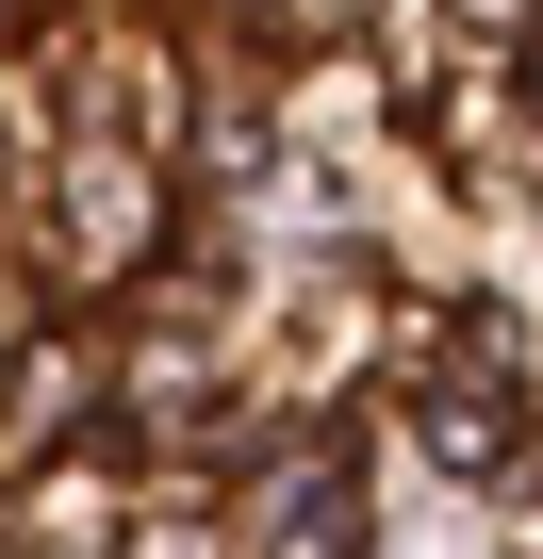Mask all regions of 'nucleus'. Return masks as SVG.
<instances>
[{
	"label": "nucleus",
	"instance_id": "f257e3e1",
	"mask_svg": "<svg viewBox=\"0 0 543 559\" xmlns=\"http://www.w3.org/2000/svg\"><path fill=\"white\" fill-rule=\"evenodd\" d=\"M461 34H543V0H461Z\"/></svg>",
	"mask_w": 543,
	"mask_h": 559
},
{
	"label": "nucleus",
	"instance_id": "f03ea898",
	"mask_svg": "<svg viewBox=\"0 0 543 559\" xmlns=\"http://www.w3.org/2000/svg\"><path fill=\"white\" fill-rule=\"evenodd\" d=\"M527 83H543V34H527Z\"/></svg>",
	"mask_w": 543,
	"mask_h": 559
}]
</instances>
